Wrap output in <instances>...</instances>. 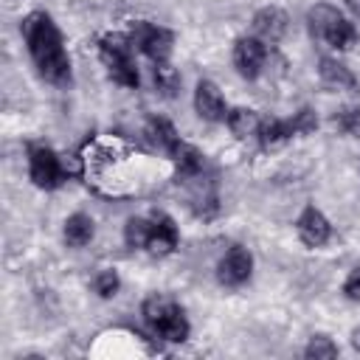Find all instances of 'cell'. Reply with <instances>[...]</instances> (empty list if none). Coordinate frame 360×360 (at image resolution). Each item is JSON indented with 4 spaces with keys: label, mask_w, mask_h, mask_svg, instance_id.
Returning <instances> with one entry per match:
<instances>
[{
    "label": "cell",
    "mask_w": 360,
    "mask_h": 360,
    "mask_svg": "<svg viewBox=\"0 0 360 360\" xmlns=\"http://www.w3.org/2000/svg\"><path fill=\"white\" fill-rule=\"evenodd\" d=\"M22 37L31 51V59L42 79L51 84H68L70 82V59L62 45V34L53 25V20L42 11H34L22 20Z\"/></svg>",
    "instance_id": "1"
},
{
    "label": "cell",
    "mask_w": 360,
    "mask_h": 360,
    "mask_svg": "<svg viewBox=\"0 0 360 360\" xmlns=\"http://www.w3.org/2000/svg\"><path fill=\"white\" fill-rule=\"evenodd\" d=\"M143 321L163 340L180 343L188 338V321H186L183 309L166 295H149L143 301Z\"/></svg>",
    "instance_id": "2"
},
{
    "label": "cell",
    "mask_w": 360,
    "mask_h": 360,
    "mask_svg": "<svg viewBox=\"0 0 360 360\" xmlns=\"http://www.w3.org/2000/svg\"><path fill=\"white\" fill-rule=\"evenodd\" d=\"M129 45H132V39H127L124 34H104L98 42V53H101V62L107 65L110 76L118 84L138 87V70H135Z\"/></svg>",
    "instance_id": "3"
},
{
    "label": "cell",
    "mask_w": 360,
    "mask_h": 360,
    "mask_svg": "<svg viewBox=\"0 0 360 360\" xmlns=\"http://www.w3.org/2000/svg\"><path fill=\"white\" fill-rule=\"evenodd\" d=\"M307 20H309L312 37L323 39L326 45H332L338 51H343L354 42V25L346 17H340L338 8H332V6H315Z\"/></svg>",
    "instance_id": "4"
},
{
    "label": "cell",
    "mask_w": 360,
    "mask_h": 360,
    "mask_svg": "<svg viewBox=\"0 0 360 360\" xmlns=\"http://www.w3.org/2000/svg\"><path fill=\"white\" fill-rule=\"evenodd\" d=\"M28 174L34 180V186H39V188H56L68 177V169H65V160L53 149L31 146V152H28Z\"/></svg>",
    "instance_id": "5"
},
{
    "label": "cell",
    "mask_w": 360,
    "mask_h": 360,
    "mask_svg": "<svg viewBox=\"0 0 360 360\" xmlns=\"http://www.w3.org/2000/svg\"><path fill=\"white\" fill-rule=\"evenodd\" d=\"M132 45H138L152 62H169V53H172V31L160 28V25H152V22H135L132 25Z\"/></svg>",
    "instance_id": "6"
},
{
    "label": "cell",
    "mask_w": 360,
    "mask_h": 360,
    "mask_svg": "<svg viewBox=\"0 0 360 360\" xmlns=\"http://www.w3.org/2000/svg\"><path fill=\"white\" fill-rule=\"evenodd\" d=\"M264 56H267V51L259 37H242L233 45V65L245 79H256L262 73Z\"/></svg>",
    "instance_id": "7"
},
{
    "label": "cell",
    "mask_w": 360,
    "mask_h": 360,
    "mask_svg": "<svg viewBox=\"0 0 360 360\" xmlns=\"http://www.w3.org/2000/svg\"><path fill=\"white\" fill-rule=\"evenodd\" d=\"M250 270H253L250 253H248L245 248H231V250L222 256V262H219V267H217V276H219V281H222L225 287H239V284H245V281L250 278Z\"/></svg>",
    "instance_id": "8"
},
{
    "label": "cell",
    "mask_w": 360,
    "mask_h": 360,
    "mask_svg": "<svg viewBox=\"0 0 360 360\" xmlns=\"http://www.w3.org/2000/svg\"><path fill=\"white\" fill-rule=\"evenodd\" d=\"M295 231H298L301 242L309 245V248H321V245L329 239V233H332L329 219H326L318 208H312V205L304 208V214H301L298 222H295Z\"/></svg>",
    "instance_id": "9"
},
{
    "label": "cell",
    "mask_w": 360,
    "mask_h": 360,
    "mask_svg": "<svg viewBox=\"0 0 360 360\" xmlns=\"http://www.w3.org/2000/svg\"><path fill=\"white\" fill-rule=\"evenodd\" d=\"M194 110L200 118L205 121H222L225 118V101H222V93L214 82H200L197 90H194Z\"/></svg>",
    "instance_id": "10"
},
{
    "label": "cell",
    "mask_w": 360,
    "mask_h": 360,
    "mask_svg": "<svg viewBox=\"0 0 360 360\" xmlns=\"http://www.w3.org/2000/svg\"><path fill=\"white\" fill-rule=\"evenodd\" d=\"M174 245H177V228H174V219L166 217V214H152V233H149L146 250L155 253V256H163V253H169Z\"/></svg>",
    "instance_id": "11"
},
{
    "label": "cell",
    "mask_w": 360,
    "mask_h": 360,
    "mask_svg": "<svg viewBox=\"0 0 360 360\" xmlns=\"http://www.w3.org/2000/svg\"><path fill=\"white\" fill-rule=\"evenodd\" d=\"M253 31L262 42H278L287 31V14L281 8H262L253 17Z\"/></svg>",
    "instance_id": "12"
},
{
    "label": "cell",
    "mask_w": 360,
    "mask_h": 360,
    "mask_svg": "<svg viewBox=\"0 0 360 360\" xmlns=\"http://www.w3.org/2000/svg\"><path fill=\"white\" fill-rule=\"evenodd\" d=\"M290 135H292L290 121H278V118H262L259 132H256V138H259V143H262L264 149H276V146L287 143Z\"/></svg>",
    "instance_id": "13"
},
{
    "label": "cell",
    "mask_w": 360,
    "mask_h": 360,
    "mask_svg": "<svg viewBox=\"0 0 360 360\" xmlns=\"http://www.w3.org/2000/svg\"><path fill=\"white\" fill-rule=\"evenodd\" d=\"M93 239V219L87 214H73L65 219V242L70 248H84Z\"/></svg>",
    "instance_id": "14"
},
{
    "label": "cell",
    "mask_w": 360,
    "mask_h": 360,
    "mask_svg": "<svg viewBox=\"0 0 360 360\" xmlns=\"http://www.w3.org/2000/svg\"><path fill=\"white\" fill-rule=\"evenodd\" d=\"M259 124H262L259 112H256V110H248V107H239V110H233V112L228 115V127H231V132H233L236 138L256 135V132H259Z\"/></svg>",
    "instance_id": "15"
},
{
    "label": "cell",
    "mask_w": 360,
    "mask_h": 360,
    "mask_svg": "<svg viewBox=\"0 0 360 360\" xmlns=\"http://www.w3.org/2000/svg\"><path fill=\"white\" fill-rule=\"evenodd\" d=\"M172 158H174V163H177L180 174H186V177H197V174L202 172V155H200L194 146L183 143V141L172 149Z\"/></svg>",
    "instance_id": "16"
},
{
    "label": "cell",
    "mask_w": 360,
    "mask_h": 360,
    "mask_svg": "<svg viewBox=\"0 0 360 360\" xmlns=\"http://www.w3.org/2000/svg\"><path fill=\"white\" fill-rule=\"evenodd\" d=\"M321 79L329 84V87H352L354 84V76L349 73L346 65L335 62V59H321Z\"/></svg>",
    "instance_id": "17"
},
{
    "label": "cell",
    "mask_w": 360,
    "mask_h": 360,
    "mask_svg": "<svg viewBox=\"0 0 360 360\" xmlns=\"http://www.w3.org/2000/svg\"><path fill=\"white\" fill-rule=\"evenodd\" d=\"M152 79H155V87H158L163 96H174L177 87H180V73H177L169 62H155Z\"/></svg>",
    "instance_id": "18"
},
{
    "label": "cell",
    "mask_w": 360,
    "mask_h": 360,
    "mask_svg": "<svg viewBox=\"0 0 360 360\" xmlns=\"http://www.w3.org/2000/svg\"><path fill=\"white\" fill-rule=\"evenodd\" d=\"M149 135H152V141H155L160 149H166L169 155H172V149L180 143L174 127H172L169 121H163V118H152V121H149Z\"/></svg>",
    "instance_id": "19"
},
{
    "label": "cell",
    "mask_w": 360,
    "mask_h": 360,
    "mask_svg": "<svg viewBox=\"0 0 360 360\" xmlns=\"http://www.w3.org/2000/svg\"><path fill=\"white\" fill-rule=\"evenodd\" d=\"M149 233H152V219H143V217H132L124 228V239L129 248H146Z\"/></svg>",
    "instance_id": "20"
},
{
    "label": "cell",
    "mask_w": 360,
    "mask_h": 360,
    "mask_svg": "<svg viewBox=\"0 0 360 360\" xmlns=\"http://www.w3.org/2000/svg\"><path fill=\"white\" fill-rule=\"evenodd\" d=\"M93 287H96V292H98L101 298H110V295H115V292H118L121 278H118V273H115V270H101V273L93 278Z\"/></svg>",
    "instance_id": "21"
},
{
    "label": "cell",
    "mask_w": 360,
    "mask_h": 360,
    "mask_svg": "<svg viewBox=\"0 0 360 360\" xmlns=\"http://www.w3.org/2000/svg\"><path fill=\"white\" fill-rule=\"evenodd\" d=\"M335 354H338V346L323 335L312 338L309 346H307V357H335Z\"/></svg>",
    "instance_id": "22"
},
{
    "label": "cell",
    "mask_w": 360,
    "mask_h": 360,
    "mask_svg": "<svg viewBox=\"0 0 360 360\" xmlns=\"http://www.w3.org/2000/svg\"><path fill=\"white\" fill-rule=\"evenodd\" d=\"M315 112L312 110H301V112H295V118L290 121V129H292V135L295 132H312L315 129Z\"/></svg>",
    "instance_id": "23"
},
{
    "label": "cell",
    "mask_w": 360,
    "mask_h": 360,
    "mask_svg": "<svg viewBox=\"0 0 360 360\" xmlns=\"http://www.w3.org/2000/svg\"><path fill=\"white\" fill-rule=\"evenodd\" d=\"M343 292H346V298L360 301V267H354V270L349 273V278H346V284H343Z\"/></svg>",
    "instance_id": "24"
},
{
    "label": "cell",
    "mask_w": 360,
    "mask_h": 360,
    "mask_svg": "<svg viewBox=\"0 0 360 360\" xmlns=\"http://www.w3.org/2000/svg\"><path fill=\"white\" fill-rule=\"evenodd\" d=\"M340 127L349 129L352 135H360V110H346L340 115Z\"/></svg>",
    "instance_id": "25"
},
{
    "label": "cell",
    "mask_w": 360,
    "mask_h": 360,
    "mask_svg": "<svg viewBox=\"0 0 360 360\" xmlns=\"http://www.w3.org/2000/svg\"><path fill=\"white\" fill-rule=\"evenodd\" d=\"M352 346L360 352V329H354V332H352Z\"/></svg>",
    "instance_id": "26"
}]
</instances>
